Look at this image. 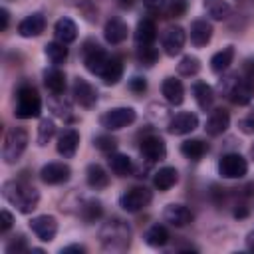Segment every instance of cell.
Listing matches in <instances>:
<instances>
[{"instance_id": "6da1fadb", "label": "cell", "mask_w": 254, "mask_h": 254, "mask_svg": "<svg viewBox=\"0 0 254 254\" xmlns=\"http://www.w3.org/2000/svg\"><path fill=\"white\" fill-rule=\"evenodd\" d=\"M2 194L22 214H30L32 210L38 208V202H40L38 189H34L30 183H26L22 179H18V181H6L2 185Z\"/></svg>"}, {"instance_id": "7a4b0ae2", "label": "cell", "mask_w": 254, "mask_h": 254, "mask_svg": "<svg viewBox=\"0 0 254 254\" xmlns=\"http://www.w3.org/2000/svg\"><path fill=\"white\" fill-rule=\"evenodd\" d=\"M99 238H101V244L105 250L123 252L131 244V228L121 218H111L101 226Z\"/></svg>"}, {"instance_id": "3957f363", "label": "cell", "mask_w": 254, "mask_h": 254, "mask_svg": "<svg viewBox=\"0 0 254 254\" xmlns=\"http://www.w3.org/2000/svg\"><path fill=\"white\" fill-rule=\"evenodd\" d=\"M42 113V99L40 93L36 91L34 85L22 83L16 89V107H14V117L18 119H32Z\"/></svg>"}, {"instance_id": "277c9868", "label": "cell", "mask_w": 254, "mask_h": 254, "mask_svg": "<svg viewBox=\"0 0 254 254\" xmlns=\"http://www.w3.org/2000/svg\"><path fill=\"white\" fill-rule=\"evenodd\" d=\"M26 147H28V131L22 129V127L10 129L6 139H4V145H2V159H4V163L6 165H14L22 157Z\"/></svg>"}, {"instance_id": "5b68a950", "label": "cell", "mask_w": 254, "mask_h": 254, "mask_svg": "<svg viewBox=\"0 0 254 254\" xmlns=\"http://www.w3.org/2000/svg\"><path fill=\"white\" fill-rule=\"evenodd\" d=\"M81 58H83V64H85L87 71L93 73V75H99V77H101L103 69L107 67V64H109V60H111V56H109L97 42H93V40H87V42L83 44V48H81Z\"/></svg>"}, {"instance_id": "8992f818", "label": "cell", "mask_w": 254, "mask_h": 254, "mask_svg": "<svg viewBox=\"0 0 254 254\" xmlns=\"http://www.w3.org/2000/svg\"><path fill=\"white\" fill-rule=\"evenodd\" d=\"M135 119H137V111L133 107H113V109H107L99 117V123L107 131H117V129L131 125Z\"/></svg>"}, {"instance_id": "52a82bcc", "label": "cell", "mask_w": 254, "mask_h": 254, "mask_svg": "<svg viewBox=\"0 0 254 254\" xmlns=\"http://www.w3.org/2000/svg\"><path fill=\"white\" fill-rule=\"evenodd\" d=\"M153 200V192L147 187H131L119 196V206L127 212H137L149 206Z\"/></svg>"}, {"instance_id": "ba28073f", "label": "cell", "mask_w": 254, "mask_h": 254, "mask_svg": "<svg viewBox=\"0 0 254 254\" xmlns=\"http://www.w3.org/2000/svg\"><path fill=\"white\" fill-rule=\"evenodd\" d=\"M248 173V161L240 153H226L218 161V175L222 179H242Z\"/></svg>"}, {"instance_id": "9c48e42d", "label": "cell", "mask_w": 254, "mask_h": 254, "mask_svg": "<svg viewBox=\"0 0 254 254\" xmlns=\"http://www.w3.org/2000/svg\"><path fill=\"white\" fill-rule=\"evenodd\" d=\"M139 151L149 163H157L167 157V145L159 135H145L139 143Z\"/></svg>"}, {"instance_id": "30bf717a", "label": "cell", "mask_w": 254, "mask_h": 254, "mask_svg": "<svg viewBox=\"0 0 254 254\" xmlns=\"http://www.w3.org/2000/svg\"><path fill=\"white\" fill-rule=\"evenodd\" d=\"M30 228L42 242H52L58 234V220L52 214H40L30 220Z\"/></svg>"}, {"instance_id": "8fae6325", "label": "cell", "mask_w": 254, "mask_h": 254, "mask_svg": "<svg viewBox=\"0 0 254 254\" xmlns=\"http://www.w3.org/2000/svg\"><path fill=\"white\" fill-rule=\"evenodd\" d=\"M198 127V117L192 111H181L171 117L167 129L171 135H189Z\"/></svg>"}, {"instance_id": "7c38bea8", "label": "cell", "mask_w": 254, "mask_h": 254, "mask_svg": "<svg viewBox=\"0 0 254 254\" xmlns=\"http://www.w3.org/2000/svg\"><path fill=\"white\" fill-rule=\"evenodd\" d=\"M228 99L234 105H248L254 99V81L244 75H236V81L228 91Z\"/></svg>"}, {"instance_id": "4fadbf2b", "label": "cell", "mask_w": 254, "mask_h": 254, "mask_svg": "<svg viewBox=\"0 0 254 254\" xmlns=\"http://www.w3.org/2000/svg\"><path fill=\"white\" fill-rule=\"evenodd\" d=\"M97 97H99L97 89H95L87 79H83V77H75V79H73V99H75L81 107H85V109L95 107Z\"/></svg>"}, {"instance_id": "5bb4252c", "label": "cell", "mask_w": 254, "mask_h": 254, "mask_svg": "<svg viewBox=\"0 0 254 254\" xmlns=\"http://www.w3.org/2000/svg\"><path fill=\"white\" fill-rule=\"evenodd\" d=\"M71 177V169L67 163H48L40 171V179L46 185H62L67 183Z\"/></svg>"}, {"instance_id": "9a60e30c", "label": "cell", "mask_w": 254, "mask_h": 254, "mask_svg": "<svg viewBox=\"0 0 254 254\" xmlns=\"http://www.w3.org/2000/svg\"><path fill=\"white\" fill-rule=\"evenodd\" d=\"M185 40H187V36H185V30L181 26L167 28L165 34H163V50H165V54L171 56V58L179 56L183 46H185Z\"/></svg>"}, {"instance_id": "2e32d148", "label": "cell", "mask_w": 254, "mask_h": 254, "mask_svg": "<svg viewBox=\"0 0 254 254\" xmlns=\"http://www.w3.org/2000/svg\"><path fill=\"white\" fill-rule=\"evenodd\" d=\"M127 34H129V28L127 24L121 20V18H109L105 22V28H103V38L107 44L111 46H119L127 40Z\"/></svg>"}, {"instance_id": "e0dca14e", "label": "cell", "mask_w": 254, "mask_h": 254, "mask_svg": "<svg viewBox=\"0 0 254 254\" xmlns=\"http://www.w3.org/2000/svg\"><path fill=\"white\" fill-rule=\"evenodd\" d=\"M77 147H79V133L71 127L64 129L58 137V143H56V149L58 153L64 157V159H71L75 153H77Z\"/></svg>"}, {"instance_id": "ac0fdd59", "label": "cell", "mask_w": 254, "mask_h": 254, "mask_svg": "<svg viewBox=\"0 0 254 254\" xmlns=\"http://www.w3.org/2000/svg\"><path fill=\"white\" fill-rule=\"evenodd\" d=\"M163 218L165 222H169L171 226H177V228H183L187 224L192 222V212L185 206V204H167L165 210H163Z\"/></svg>"}, {"instance_id": "d6986e66", "label": "cell", "mask_w": 254, "mask_h": 254, "mask_svg": "<svg viewBox=\"0 0 254 254\" xmlns=\"http://www.w3.org/2000/svg\"><path fill=\"white\" fill-rule=\"evenodd\" d=\"M46 30V18L42 12H34L30 16H26L20 24H18V34L22 38H36Z\"/></svg>"}, {"instance_id": "ffe728a7", "label": "cell", "mask_w": 254, "mask_h": 254, "mask_svg": "<svg viewBox=\"0 0 254 254\" xmlns=\"http://www.w3.org/2000/svg\"><path fill=\"white\" fill-rule=\"evenodd\" d=\"M228 127H230V115H228V111H226V109H214V111L208 115V119H206L204 131H206V135H210V137H218V135H222Z\"/></svg>"}, {"instance_id": "44dd1931", "label": "cell", "mask_w": 254, "mask_h": 254, "mask_svg": "<svg viewBox=\"0 0 254 254\" xmlns=\"http://www.w3.org/2000/svg\"><path fill=\"white\" fill-rule=\"evenodd\" d=\"M161 93L171 105H181L185 101V87L177 77H165L161 85Z\"/></svg>"}, {"instance_id": "7402d4cb", "label": "cell", "mask_w": 254, "mask_h": 254, "mask_svg": "<svg viewBox=\"0 0 254 254\" xmlns=\"http://www.w3.org/2000/svg\"><path fill=\"white\" fill-rule=\"evenodd\" d=\"M212 40V24L206 20H194L190 24V42L194 48H204Z\"/></svg>"}, {"instance_id": "603a6c76", "label": "cell", "mask_w": 254, "mask_h": 254, "mask_svg": "<svg viewBox=\"0 0 254 254\" xmlns=\"http://www.w3.org/2000/svg\"><path fill=\"white\" fill-rule=\"evenodd\" d=\"M157 40V26L151 18H143L137 22L135 28V44L137 46H153Z\"/></svg>"}, {"instance_id": "cb8c5ba5", "label": "cell", "mask_w": 254, "mask_h": 254, "mask_svg": "<svg viewBox=\"0 0 254 254\" xmlns=\"http://www.w3.org/2000/svg\"><path fill=\"white\" fill-rule=\"evenodd\" d=\"M54 34H56V40L58 42H62V44L67 46V44L75 42V38H77V26H75V22L71 18H60L56 22V26H54Z\"/></svg>"}, {"instance_id": "d4e9b609", "label": "cell", "mask_w": 254, "mask_h": 254, "mask_svg": "<svg viewBox=\"0 0 254 254\" xmlns=\"http://www.w3.org/2000/svg\"><path fill=\"white\" fill-rule=\"evenodd\" d=\"M44 85L54 93V95H62L65 91V73L54 65V67H48L44 71Z\"/></svg>"}, {"instance_id": "484cf974", "label": "cell", "mask_w": 254, "mask_h": 254, "mask_svg": "<svg viewBox=\"0 0 254 254\" xmlns=\"http://www.w3.org/2000/svg\"><path fill=\"white\" fill-rule=\"evenodd\" d=\"M85 181H87V185H89L91 189L99 190V189H105V187L109 185V175H107V171H105L101 165L91 163V165H87V169H85Z\"/></svg>"}, {"instance_id": "4316f807", "label": "cell", "mask_w": 254, "mask_h": 254, "mask_svg": "<svg viewBox=\"0 0 254 254\" xmlns=\"http://www.w3.org/2000/svg\"><path fill=\"white\" fill-rule=\"evenodd\" d=\"M177 181H179V171H177L175 167H161V169L155 173V177H153L155 189H159V190H163V192L169 190L171 187H175Z\"/></svg>"}, {"instance_id": "83f0119b", "label": "cell", "mask_w": 254, "mask_h": 254, "mask_svg": "<svg viewBox=\"0 0 254 254\" xmlns=\"http://www.w3.org/2000/svg\"><path fill=\"white\" fill-rule=\"evenodd\" d=\"M107 165H109L111 173L117 175V177H127V175L133 173V163H131V159H129L127 155H123V153H115V151L109 153Z\"/></svg>"}, {"instance_id": "f1b7e54d", "label": "cell", "mask_w": 254, "mask_h": 254, "mask_svg": "<svg viewBox=\"0 0 254 254\" xmlns=\"http://www.w3.org/2000/svg\"><path fill=\"white\" fill-rule=\"evenodd\" d=\"M181 153L190 161H200L208 153V143H204L202 139H187L181 145Z\"/></svg>"}, {"instance_id": "f546056e", "label": "cell", "mask_w": 254, "mask_h": 254, "mask_svg": "<svg viewBox=\"0 0 254 254\" xmlns=\"http://www.w3.org/2000/svg\"><path fill=\"white\" fill-rule=\"evenodd\" d=\"M192 93H194V99H196V103H198V107L202 111H208L212 107V103H214V89L208 83L196 81L192 85Z\"/></svg>"}, {"instance_id": "4dcf8cb0", "label": "cell", "mask_w": 254, "mask_h": 254, "mask_svg": "<svg viewBox=\"0 0 254 254\" xmlns=\"http://www.w3.org/2000/svg\"><path fill=\"white\" fill-rule=\"evenodd\" d=\"M232 60H234V48L232 46H226V48H222L220 52H216L210 58V69L214 73H222V71H226L230 67Z\"/></svg>"}, {"instance_id": "1f68e13d", "label": "cell", "mask_w": 254, "mask_h": 254, "mask_svg": "<svg viewBox=\"0 0 254 254\" xmlns=\"http://www.w3.org/2000/svg\"><path fill=\"white\" fill-rule=\"evenodd\" d=\"M202 6L212 20H226L232 12V8L226 0H202Z\"/></svg>"}, {"instance_id": "d6a6232c", "label": "cell", "mask_w": 254, "mask_h": 254, "mask_svg": "<svg viewBox=\"0 0 254 254\" xmlns=\"http://www.w3.org/2000/svg\"><path fill=\"white\" fill-rule=\"evenodd\" d=\"M121 75H123V62H121V58L111 56L107 67H105L103 73H101V79H103L105 85H115V83L121 79Z\"/></svg>"}, {"instance_id": "836d02e7", "label": "cell", "mask_w": 254, "mask_h": 254, "mask_svg": "<svg viewBox=\"0 0 254 254\" xmlns=\"http://www.w3.org/2000/svg\"><path fill=\"white\" fill-rule=\"evenodd\" d=\"M79 216H81L87 224H91V222H95V220H99V218L103 216V204H101L99 200H95V198H87V200H83V204L79 206Z\"/></svg>"}, {"instance_id": "e575fe53", "label": "cell", "mask_w": 254, "mask_h": 254, "mask_svg": "<svg viewBox=\"0 0 254 254\" xmlns=\"http://www.w3.org/2000/svg\"><path fill=\"white\" fill-rule=\"evenodd\" d=\"M143 240H145L149 246H153V248H161V246H165V244L169 242V230H167L163 224H153V226L145 232Z\"/></svg>"}, {"instance_id": "d590c367", "label": "cell", "mask_w": 254, "mask_h": 254, "mask_svg": "<svg viewBox=\"0 0 254 254\" xmlns=\"http://www.w3.org/2000/svg\"><path fill=\"white\" fill-rule=\"evenodd\" d=\"M44 54L54 65H60V64H64L67 60V48H65V44H62L58 40L56 42H48L46 48H44Z\"/></svg>"}, {"instance_id": "8d00e7d4", "label": "cell", "mask_w": 254, "mask_h": 254, "mask_svg": "<svg viewBox=\"0 0 254 254\" xmlns=\"http://www.w3.org/2000/svg\"><path fill=\"white\" fill-rule=\"evenodd\" d=\"M177 69H179V73L185 75V77L196 75V73L200 71V60H198L196 56H185V58L179 62Z\"/></svg>"}, {"instance_id": "74e56055", "label": "cell", "mask_w": 254, "mask_h": 254, "mask_svg": "<svg viewBox=\"0 0 254 254\" xmlns=\"http://www.w3.org/2000/svg\"><path fill=\"white\" fill-rule=\"evenodd\" d=\"M54 135H56V123L52 119H48V117L42 119L40 125H38V145L40 147H46L52 141Z\"/></svg>"}, {"instance_id": "f35d334b", "label": "cell", "mask_w": 254, "mask_h": 254, "mask_svg": "<svg viewBox=\"0 0 254 254\" xmlns=\"http://www.w3.org/2000/svg\"><path fill=\"white\" fill-rule=\"evenodd\" d=\"M157 60H159L157 48H153V46H137V62L141 65L151 67V65L157 64Z\"/></svg>"}, {"instance_id": "ab89813d", "label": "cell", "mask_w": 254, "mask_h": 254, "mask_svg": "<svg viewBox=\"0 0 254 254\" xmlns=\"http://www.w3.org/2000/svg\"><path fill=\"white\" fill-rule=\"evenodd\" d=\"M93 147L99 149L101 153H113L117 149V139L111 135H95L93 137Z\"/></svg>"}, {"instance_id": "60d3db41", "label": "cell", "mask_w": 254, "mask_h": 254, "mask_svg": "<svg viewBox=\"0 0 254 254\" xmlns=\"http://www.w3.org/2000/svg\"><path fill=\"white\" fill-rule=\"evenodd\" d=\"M28 250H32V248L28 246V242H26V238H24L22 234L14 236V238L6 244V252H8V254H20V252H28Z\"/></svg>"}, {"instance_id": "b9f144b4", "label": "cell", "mask_w": 254, "mask_h": 254, "mask_svg": "<svg viewBox=\"0 0 254 254\" xmlns=\"http://www.w3.org/2000/svg\"><path fill=\"white\" fill-rule=\"evenodd\" d=\"M127 87H129V91H133V93L141 95V93H145V91H147V79H145V77H141V75H133V77L129 79Z\"/></svg>"}, {"instance_id": "7bdbcfd3", "label": "cell", "mask_w": 254, "mask_h": 254, "mask_svg": "<svg viewBox=\"0 0 254 254\" xmlns=\"http://www.w3.org/2000/svg\"><path fill=\"white\" fill-rule=\"evenodd\" d=\"M12 224H14V216H12L8 210H2V212H0V232H2V234L8 232V230L12 228Z\"/></svg>"}, {"instance_id": "ee69618b", "label": "cell", "mask_w": 254, "mask_h": 254, "mask_svg": "<svg viewBox=\"0 0 254 254\" xmlns=\"http://www.w3.org/2000/svg\"><path fill=\"white\" fill-rule=\"evenodd\" d=\"M185 10H187V2H171V6H169V16L179 18V16L185 14Z\"/></svg>"}, {"instance_id": "f6af8a7d", "label": "cell", "mask_w": 254, "mask_h": 254, "mask_svg": "<svg viewBox=\"0 0 254 254\" xmlns=\"http://www.w3.org/2000/svg\"><path fill=\"white\" fill-rule=\"evenodd\" d=\"M242 75L254 81V58H246L242 64Z\"/></svg>"}, {"instance_id": "bcb514c9", "label": "cell", "mask_w": 254, "mask_h": 254, "mask_svg": "<svg viewBox=\"0 0 254 254\" xmlns=\"http://www.w3.org/2000/svg\"><path fill=\"white\" fill-rule=\"evenodd\" d=\"M238 127L244 131V133H254V111L248 115V117H244V119H240V123H238Z\"/></svg>"}, {"instance_id": "7dc6e473", "label": "cell", "mask_w": 254, "mask_h": 254, "mask_svg": "<svg viewBox=\"0 0 254 254\" xmlns=\"http://www.w3.org/2000/svg\"><path fill=\"white\" fill-rule=\"evenodd\" d=\"M8 22H10V14L6 8H0V30L4 32L8 28Z\"/></svg>"}, {"instance_id": "c3c4849f", "label": "cell", "mask_w": 254, "mask_h": 254, "mask_svg": "<svg viewBox=\"0 0 254 254\" xmlns=\"http://www.w3.org/2000/svg\"><path fill=\"white\" fill-rule=\"evenodd\" d=\"M69 252H77V254H83V252H85V246H81V244H69V246L62 248V254H69Z\"/></svg>"}, {"instance_id": "681fc988", "label": "cell", "mask_w": 254, "mask_h": 254, "mask_svg": "<svg viewBox=\"0 0 254 254\" xmlns=\"http://www.w3.org/2000/svg\"><path fill=\"white\" fill-rule=\"evenodd\" d=\"M143 4L149 10H161V8H165V0H143Z\"/></svg>"}, {"instance_id": "f907efd6", "label": "cell", "mask_w": 254, "mask_h": 254, "mask_svg": "<svg viewBox=\"0 0 254 254\" xmlns=\"http://www.w3.org/2000/svg\"><path fill=\"white\" fill-rule=\"evenodd\" d=\"M246 216H248V208L244 204H240V206L234 208V218H246Z\"/></svg>"}, {"instance_id": "816d5d0a", "label": "cell", "mask_w": 254, "mask_h": 254, "mask_svg": "<svg viewBox=\"0 0 254 254\" xmlns=\"http://www.w3.org/2000/svg\"><path fill=\"white\" fill-rule=\"evenodd\" d=\"M246 248H248L250 252H254V230L246 236Z\"/></svg>"}, {"instance_id": "f5cc1de1", "label": "cell", "mask_w": 254, "mask_h": 254, "mask_svg": "<svg viewBox=\"0 0 254 254\" xmlns=\"http://www.w3.org/2000/svg\"><path fill=\"white\" fill-rule=\"evenodd\" d=\"M250 157L254 159V145H252V149H250Z\"/></svg>"}, {"instance_id": "db71d44e", "label": "cell", "mask_w": 254, "mask_h": 254, "mask_svg": "<svg viewBox=\"0 0 254 254\" xmlns=\"http://www.w3.org/2000/svg\"><path fill=\"white\" fill-rule=\"evenodd\" d=\"M173 2H185V0H173Z\"/></svg>"}, {"instance_id": "11a10c76", "label": "cell", "mask_w": 254, "mask_h": 254, "mask_svg": "<svg viewBox=\"0 0 254 254\" xmlns=\"http://www.w3.org/2000/svg\"><path fill=\"white\" fill-rule=\"evenodd\" d=\"M123 2H129V0H123Z\"/></svg>"}]
</instances>
